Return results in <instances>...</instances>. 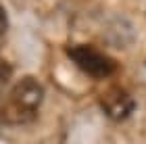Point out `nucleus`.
I'll return each mask as SVG.
<instances>
[{
    "label": "nucleus",
    "instance_id": "obj_1",
    "mask_svg": "<svg viewBox=\"0 0 146 144\" xmlns=\"http://www.w3.org/2000/svg\"><path fill=\"white\" fill-rule=\"evenodd\" d=\"M44 90L36 77H21L9 94L0 96V123L17 125L27 123L42 104Z\"/></svg>",
    "mask_w": 146,
    "mask_h": 144
},
{
    "label": "nucleus",
    "instance_id": "obj_2",
    "mask_svg": "<svg viewBox=\"0 0 146 144\" xmlns=\"http://www.w3.org/2000/svg\"><path fill=\"white\" fill-rule=\"evenodd\" d=\"M67 54L77 69H82L92 80H104L111 77L117 69V63L111 56H107L102 50H98L90 44H75L67 48Z\"/></svg>",
    "mask_w": 146,
    "mask_h": 144
},
{
    "label": "nucleus",
    "instance_id": "obj_3",
    "mask_svg": "<svg viewBox=\"0 0 146 144\" xmlns=\"http://www.w3.org/2000/svg\"><path fill=\"white\" fill-rule=\"evenodd\" d=\"M100 107L104 115L113 121H123L127 119L134 111V98H131L123 88H109L107 92L100 94Z\"/></svg>",
    "mask_w": 146,
    "mask_h": 144
},
{
    "label": "nucleus",
    "instance_id": "obj_4",
    "mask_svg": "<svg viewBox=\"0 0 146 144\" xmlns=\"http://www.w3.org/2000/svg\"><path fill=\"white\" fill-rule=\"evenodd\" d=\"M11 73H13V67H11V65L4 61V58H0V88H2L4 84L9 82Z\"/></svg>",
    "mask_w": 146,
    "mask_h": 144
},
{
    "label": "nucleus",
    "instance_id": "obj_5",
    "mask_svg": "<svg viewBox=\"0 0 146 144\" xmlns=\"http://www.w3.org/2000/svg\"><path fill=\"white\" fill-rule=\"evenodd\" d=\"M6 29H9V17H6V11L2 9V4H0V46H2V38L6 34Z\"/></svg>",
    "mask_w": 146,
    "mask_h": 144
}]
</instances>
